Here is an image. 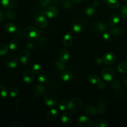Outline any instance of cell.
Wrapping results in <instances>:
<instances>
[{
	"label": "cell",
	"instance_id": "34",
	"mask_svg": "<svg viewBox=\"0 0 127 127\" xmlns=\"http://www.w3.org/2000/svg\"><path fill=\"white\" fill-rule=\"evenodd\" d=\"M32 69L33 73H36V74H40V73H42L43 68H42V66L40 64H38V63H35V64L32 66Z\"/></svg>",
	"mask_w": 127,
	"mask_h": 127
},
{
	"label": "cell",
	"instance_id": "11",
	"mask_svg": "<svg viewBox=\"0 0 127 127\" xmlns=\"http://www.w3.org/2000/svg\"><path fill=\"white\" fill-rule=\"evenodd\" d=\"M19 60L22 64H27L30 60V53L26 50H22L19 53Z\"/></svg>",
	"mask_w": 127,
	"mask_h": 127
},
{
	"label": "cell",
	"instance_id": "42",
	"mask_svg": "<svg viewBox=\"0 0 127 127\" xmlns=\"http://www.w3.org/2000/svg\"><path fill=\"white\" fill-rule=\"evenodd\" d=\"M10 127H24V125L21 122H13L9 125Z\"/></svg>",
	"mask_w": 127,
	"mask_h": 127
},
{
	"label": "cell",
	"instance_id": "15",
	"mask_svg": "<svg viewBox=\"0 0 127 127\" xmlns=\"http://www.w3.org/2000/svg\"><path fill=\"white\" fill-rule=\"evenodd\" d=\"M34 80V75L33 71L26 70L23 74V81L27 84H32Z\"/></svg>",
	"mask_w": 127,
	"mask_h": 127
},
{
	"label": "cell",
	"instance_id": "2",
	"mask_svg": "<svg viewBox=\"0 0 127 127\" xmlns=\"http://www.w3.org/2000/svg\"><path fill=\"white\" fill-rule=\"evenodd\" d=\"M68 108L71 112L77 114L83 108V102L79 98H72L68 102Z\"/></svg>",
	"mask_w": 127,
	"mask_h": 127
},
{
	"label": "cell",
	"instance_id": "25",
	"mask_svg": "<svg viewBox=\"0 0 127 127\" xmlns=\"http://www.w3.org/2000/svg\"><path fill=\"white\" fill-rule=\"evenodd\" d=\"M108 126H109L108 121L104 118L99 119L95 123V127H107Z\"/></svg>",
	"mask_w": 127,
	"mask_h": 127
},
{
	"label": "cell",
	"instance_id": "27",
	"mask_svg": "<svg viewBox=\"0 0 127 127\" xmlns=\"http://www.w3.org/2000/svg\"><path fill=\"white\" fill-rule=\"evenodd\" d=\"M106 3L110 7L117 9L120 7V4L118 0H106Z\"/></svg>",
	"mask_w": 127,
	"mask_h": 127
},
{
	"label": "cell",
	"instance_id": "20",
	"mask_svg": "<svg viewBox=\"0 0 127 127\" xmlns=\"http://www.w3.org/2000/svg\"><path fill=\"white\" fill-rule=\"evenodd\" d=\"M73 74L71 71H64L62 72V74L60 76L61 79L63 81V82H68L73 78Z\"/></svg>",
	"mask_w": 127,
	"mask_h": 127
},
{
	"label": "cell",
	"instance_id": "12",
	"mask_svg": "<svg viewBox=\"0 0 127 127\" xmlns=\"http://www.w3.org/2000/svg\"><path fill=\"white\" fill-rule=\"evenodd\" d=\"M35 24L39 28H45L48 25V21L46 18V16L42 14L37 16L35 18Z\"/></svg>",
	"mask_w": 127,
	"mask_h": 127
},
{
	"label": "cell",
	"instance_id": "41",
	"mask_svg": "<svg viewBox=\"0 0 127 127\" xmlns=\"http://www.w3.org/2000/svg\"><path fill=\"white\" fill-rule=\"evenodd\" d=\"M111 86L113 89H119L120 88V83L119 81L114 79L112 81H111Z\"/></svg>",
	"mask_w": 127,
	"mask_h": 127
},
{
	"label": "cell",
	"instance_id": "22",
	"mask_svg": "<svg viewBox=\"0 0 127 127\" xmlns=\"http://www.w3.org/2000/svg\"><path fill=\"white\" fill-rule=\"evenodd\" d=\"M120 16L119 14H114L109 19V25L110 26H115L120 22Z\"/></svg>",
	"mask_w": 127,
	"mask_h": 127
},
{
	"label": "cell",
	"instance_id": "4",
	"mask_svg": "<svg viewBox=\"0 0 127 127\" xmlns=\"http://www.w3.org/2000/svg\"><path fill=\"white\" fill-rule=\"evenodd\" d=\"M44 102L48 107L53 108L57 105L58 97L52 93H47L44 95Z\"/></svg>",
	"mask_w": 127,
	"mask_h": 127
},
{
	"label": "cell",
	"instance_id": "10",
	"mask_svg": "<svg viewBox=\"0 0 127 127\" xmlns=\"http://www.w3.org/2000/svg\"><path fill=\"white\" fill-rule=\"evenodd\" d=\"M59 13L58 9L55 6H50L47 7L43 11V14L47 17L50 19H53L57 17Z\"/></svg>",
	"mask_w": 127,
	"mask_h": 127
},
{
	"label": "cell",
	"instance_id": "51",
	"mask_svg": "<svg viewBox=\"0 0 127 127\" xmlns=\"http://www.w3.org/2000/svg\"><path fill=\"white\" fill-rule=\"evenodd\" d=\"M71 1L73 2V3H75V4H78L79 3V2H81L83 0H71Z\"/></svg>",
	"mask_w": 127,
	"mask_h": 127
},
{
	"label": "cell",
	"instance_id": "50",
	"mask_svg": "<svg viewBox=\"0 0 127 127\" xmlns=\"http://www.w3.org/2000/svg\"><path fill=\"white\" fill-rule=\"evenodd\" d=\"M99 5V2L97 1V0H95V1H94V2H93V6H94V7H97Z\"/></svg>",
	"mask_w": 127,
	"mask_h": 127
},
{
	"label": "cell",
	"instance_id": "19",
	"mask_svg": "<svg viewBox=\"0 0 127 127\" xmlns=\"http://www.w3.org/2000/svg\"><path fill=\"white\" fill-rule=\"evenodd\" d=\"M58 113L55 109H52L48 112L47 114V119L48 121L53 122L58 117Z\"/></svg>",
	"mask_w": 127,
	"mask_h": 127
},
{
	"label": "cell",
	"instance_id": "29",
	"mask_svg": "<svg viewBox=\"0 0 127 127\" xmlns=\"http://www.w3.org/2000/svg\"><path fill=\"white\" fill-rule=\"evenodd\" d=\"M9 47L4 43H0V57L4 56L8 53Z\"/></svg>",
	"mask_w": 127,
	"mask_h": 127
},
{
	"label": "cell",
	"instance_id": "26",
	"mask_svg": "<svg viewBox=\"0 0 127 127\" xmlns=\"http://www.w3.org/2000/svg\"><path fill=\"white\" fill-rule=\"evenodd\" d=\"M9 47L10 50H11L12 51H16L17 50H18L19 47V42L18 41V40L16 38L12 39L10 42Z\"/></svg>",
	"mask_w": 127,
	"mask_h": 127
},
{
	"label": "cell",
	"instance_id": "32",
	"mask_svg": "<svg viewBox=\"0 0 127 127\" xmlns=\"http://www.w3.org/2000/svg\"><path fill=\"white\" fill-rule=\"evenodd\" d=\"M68 108V102L64 99L60 100L58 104V109L61 112H64Z\"/></svg>",
	"mask_w": 127,
	"mask_h": 127
},
{
	"label": "cell",
	"instance_id": "28",
	"mask_svg": "<svg viewBox=\"0 0 127 127\" xmlns=\"http://www.w3.org/2000/svg\"><path fill=\"white\" fill-rule=\"evenodd\" d=\"M123 30L120 27H114V28L111 29L110 31V33L113 36H115V37H118V36H120V35L122 34Z\"/></svg>",
	"mask_w": 127,
	"mask_h": 127
},
{
	"label": "cell",
	"instance_id": "6",
	"mask_svg": "<svg viewBox=\"0 0 127 127\" xmlns=\"http://www.w3.org/2000/svg\"><path fill=\"white\" fill-rule=\"evenodd\" d=\"M5 64L7 67L14 69L18 65V58L13 53H9L5 57L4 60Z\"/></svg>",
	"mask_w": 127,
	"mask_h": 127
},
{
	"label": "cell",
	"instance_id": "3",
	"mask_svg": "<svg viewBox=\"0 0 127 127\" xmlns=\"http://www.w3.org/2000/svg\"><path fill=\"white\" fill-rule=\"evenodd\" d=\"M87 25L86 20L84 19H78L73 22L72 24V31L76 33H79L83 32Z\"/></svg>",
	"mask_w": 127,
	"mask_h": 127
},
{
	"label": "cell",
	"instance_id": "46",
	"mask_svg": "<svg viewBox=\"0 0 127 127\" xmlns=\"http://www.w3.org/2000/svg\"><path fill=\"white\" fill-rule=\"evenodd\" d=\"M4 19H5L4 12L3 10L0 9V22H2V21H4Z\"/></svg>",
	"mask_w": 127,
	"mask_h": 127
},
{
	"label": "cell",
	"instance_id": "38",
	"mask_svg": "<svg viewBox=\"0 0 127 127\" xmlns=\"http://www.w3.org/2000/svg\"><path fill=\"white\" fill-rule=\"evenodd\" d=\"M120 13L123 18L127 21V4L122 6L120 8Z\"/></svg>",
	"mask_w": 127,
	"mask_h": 127
},
{
	"label": "cell",
	"instance_id": "48",
	"mask_svg": "<svg viewBox=\"0 0 127 127\" xmlns=\"http://www.w3.org/2000/svg\"><path fill=\"white\" fill-rule=\"evenodd\" d=\"M27 49L29 50H32L33 48H34V45L32 43V42H28L27 43Z\"/></svg>",
	"mask_w": 127,
	"mask_h": 127
},
{
	"label": "cell",
	"instance_id": "49",
	"mask_svg": "<svg viewBox=\"0 0 127 127\" xmlns=\"http://www.w3.org/2000/svg\"><path fill=\"white\" fill-rule=\"evenodd\" d=\"M95 62H96L97 64H100L102 63H103L102 58H100V57H98V58H96V60H95Z\"/></svg>",
	"mask_w": 127,
	"mask_h": 127
},
{
	"label": "cell",
	"instance_id": "40",
	"mask_svg": "<svg viewBox=\"0 0 127 127\" xmlns=\"http://www.w3.org/2000/svg\"><path fill=\"white\" fill-rule=\"evenodd\" d=\"M110 35H111L110 33H108L107 32H104V33H102V37L105 42H110L111 41L112 37Z\"/></svg>",
	"mask_w": 127,
	"mask_h": 127
},
{
	"label": "cell",
	"instance_id": "45",
	"mask_svg": "<svg viewBox=\"0 0 127 127\" xmlns=\"http://www.w3.org/2000/svg\"><path fill=\"white\" fill-rule=\"evenodd\" d=\"M72 3H73V2H72L71 1H65L63 2V6H64L66 9H71L73 7Z\"/></svg>",
	"mask_w": 127,
	"mask_h": 127
},
{
	"label": "cell",
	"instance_id": "21",
	"mask_svg": "<svg viewBox=\"0 0 127 127\" xmlns=\"http://www.w3.org/2000/svg\"><path fill=\"white\" fill-rule=\"evenodd\" d=\"M84 112L87 115H89V116L95 115L97 113L96 108L93 105H89L86 106L84 108Z\"/></svg>",
	"mask_w": 127,
	"mask_h": 127
},
{
	"label": "cell",
	"instance_id": "7",
	"mask_svg": "<svg viewBox=\"0 0 127 127\" xmlns=\"http://www.w3.org/2000/svg\"><path fill=\"white\" fill-rule=\"evenodd\" d=\"M77 125L79 127H93L94 124L91 119L86 116L81 115L78 119Z\"/></svg>",
	"mask_w": 127,
	"mask_h": 127
},
{
	"label": "cell",
	"instance_id": "23",
	"mask_svg": "<svg viewBox=\"0 0 127 127\" xmlns=\"http://www.w3.org/2000/svg\"><path fill=\"white\" fill-rule=\"evenodd\" d=\"M88 81H89V82L91 84H94V85H97L99 83L101 82V79L99 78V76H97L95 74H94V73L91 74L88 76Z\"/></svg>",
	"mask_w": 127,
	"mask_h": 127
},
{
	"label": "cell",
	"instance_id": "9",
	"mask_svg": "<svg viewBox=\"0 0 127 127\" xmlns=\"http://www.w3.org/2000/svg\"><path fill=\"white\" fill-rule=\"evenodd\" d=\"M91 29L93 32L96 33H104L107 29V26L104 22H97L91 25Z\"/></svg>",
	"mask_w": 127,
	"mask_h": 127
},
{
	"label": "cell",
	"instance_id": "18",
	"mask_svg": "<svg viewBox=\"0 0 127 127\" xmlns=\"http://www.w3.org/2000/svg\"><path fill=\"white\" fill-rule=\"evenodd\" d=\"M73 36L70 33H66L63 38V45L65 47H70L71 45L73 43Z\"/></svg>",
	"mask_w": 127,
	"mask_h": 127
},
{
	"label": "cell",
	"instance_id": "30",
	"mask_svg": "<svg viewBox=\"0 0 127 127\" xmlns=\"http://www.w3.org/2000/svg\"><path fill=\"white\" fill-rule=\"evenodd\" d=\"M8 95V91L6 86L3 85H0V99H6Z\"/></svg>",
	"mask_w": 127,
	"mask_h": 127
},
{
	"label": "cell",
	"instance_id": "37",
	"mask_svg": "<svg viewBox=\"0 0 127 127\" xmlns=\"http://www.w3.org/2000/svg\"><path fill=\"white\" fill-rule=\"evenodd\" d=\"M95 9L94 8V7H88L85 10H84V13L86 15L88 16H92L95 14Z\"/></svg>",
	"mask_w": 127,
	"mask_h": 127
},
{
	"label": "cell",
	"instance_id": "44",
	"mask_svg": "<svg viewBox=\"0 0 127 127\" xmlns=\"http://www.w3.org/2000/svg\"><path fill=\"white\" fill-rule=\"evenodd\" d=\"M52 0H39L40 4L42 7H47L50 4Z\"/></svg>",
	"mask_w": 127,
	"mask_h": 127
},
{
	"label": "cell",
	"instance_id": "39",
	"mask_svg": "<svg viewBox=\"0 0 127 127\" xmlns=\"http://www.w3.org/2000/svg\"><path fill=\"white\" fill-rule=\"evenodd\" d=\"M6 16L9 19H14L16 17V14L14 11H12L11 9L9 10L6 12Z\"/></svg>",
	"mask_w": 127,
	"mask_h": 127
},
{
	"label": "cell",
	"instance_id": "1",
	"mask_svg": "<svg viewBox=\"0 0 127 127\" xmlns=\"http://www.w3.org/2000/svg\"><path fill=\"white\" fill-rule=\"evenodd\" d=\"M24 35L25 37L31 40H36L40 37V31L33 26H27L24 29Z\"/></svg>",
	"mask_w": 127,
	"mask_h": 127
},
{
	"label": "cell",
	"instance_id": "16",
	"mask_svg": "<svg viewBox=\"0 0 127 127\" xmlns=\"http://www.w3.org/2000/svg\"><path fill=\"white\" fill-rule=\"evenodd\" d=\"M45 92V87L42 84H37L32 89V93L36 97L42 96Z\"/></svg>",
	"mask_w": 127,
	"mask_h": 127
},
{
	"label": "cell",
	"instance_id": "36",
	"mask_svg": "<svg viewBox=\"0 0 127 127\" xmlns=\"http://www.w3.org/2000/svg\"><path fill=\"white\" fill-rule=\"evenodd\" d=\"M19 93V89L17 87H12L9 91V95L11 97H16Z\"/></svg>",
	"mask_w": 127,
	"mask_h": 127
},
{
	"label": "cell",
	"instance_id": "52",
	"mask_svg": "<svg viewBox=\"0 0 127 127\" xmlns=\"http://www.w3.org/2000/svg\"><path fill=\"white\" fill-rule=\"evenodd\" d=\"M124 83H125V84H127V79H125V80L124 81Z\"/></svg>",
	"mask_w": 127,
	"mask_h": 127
},
{
	"label": "cell",
	"instance_id": "17",
	"mask_svg": "<svg viewBox=\"0 0 127 127\" xmlns=\"http://www.w3.org/2000/svg\"><path fill=\"white\" fill-rule=\"evenodd\" d=\"M59 60L61 62L66 63L68 62L70 58V54L69 51L66 49H62L59 53Z\"/></svg>",
	"mask_w": 127,
	"mask_h": 127
},
{
	"label": "cell",
	"instance_id": "14",
	"mask_svg": "<svg viewBox=\"0 0 127 127\" xmlns=\"http://www.w3.org/2000/svg\"><path fill=\"white\" fill-rule=\"evenodd\" d=\"M60 119L61 122L62 123L63 125L68 126L71 124L72 121H73V117L69 112H63Z\"/></svg>",
	"mask_w": 127,
	"mask_h": 127
},
{
	"label": "cell",
	"instance_id": "5",
	"mask_svg": "<svg viewBox=\"0 0 127 127\" xmlns=\"http://www.w3.org/2000/svg\"><path fill=\"white\" fill-rule=\"evenodd\" d=\"M101 76L105 81H112L116 78V73L112 68H105L102 70Z\"/></svg>",
	"mask_w": 127,
	"mask_h": 127
},
{
	"label": "cell",
	"instance_id": "53",
	"mask_svg": "<svg viewBox=\"0 0 127 127\" xmlns=\"http://www.w3.org/2000/svg\"><path fill=\"white\" fill-rule=\"evenodd\" d=\"M123 1H124L125 2H127V0H123Z\"/></svg>",
	"mask_w": 127,
	"mask_h": 127
},
{
	"label": "cell",
	"instance_id": "24",
	"mask_svg": "<svg viewBox=\"0 0 127 127\" xmlns=\"http://www.w3.org/2000/svg\"><path fill=\"white\" fill-rule=\"evenodd\" d=\"M4 30L7 33H13L17 30V27H16L15 24L12 23V22H8V23L5 24Z\"/></svg>",
	"mask_w": 127,
	"mask_h": 127
},
{
	"label": "cell",
	"instance_id": "13",
	"mask_svg": "<svg viewBox=\"0 0 127 127\" xmlns=\"http://www.w3.org/2000/svg\"><path fill=\"white\" fill-rule=\"evenodd\" d=\"M18 0H1V4L6 9H12L17 6Z\"/></svg>",
	"mask_w": 127,
	"mask_h": 127
},
{
	"label": "cell",
	"instance_id": "43",
	"mask_svg": "<svg viewBox=\"0 0 127 127\" xmlns=\"http://www.w3.org/2000/svg\"><path fill=\"white\" fill-rule=\"evenodd\" d=\"M97 113L100 115H103L105 113V111H106V109L104 106L103 105H100L97 107Z\"/></svg>",
	"mask_w": 127,
	"mask_h": 127
},
{
	"label": "cell",
	"instance_id": "35",
	"mask_svg": "<svg viewBox=\"0 0 127 127\" xmlns=\"http://www.w3.org/2000/svg\"><path fill=\"white\" fill-rule=\"evenodd\" d=\"M37 80L40 83H46L48 81V77L45 74L41 73L37 76Z\"/></svg>",
	"mask_w": 127,
	"mask_h": 127
},
{
	"label": "cell",
	"instance_id": "47",
	"mask_svg": "<svg viewBox=\"0 0 127 127\" xmlns=\"http://www.w3.org/2000/svg\"><path fill=\"white\" fill-rule=\"evenodd\" d=\"M97 87L99 89H104L105 88H106V84H105V83H104V82H102L101 81V82L97 84Z\"/></svg>",
	"mask_w": 127,
	"mask_h": 127
},
{
	"label": "cell",
	"instance_id": "8",
	"mask_svg": "<svg viewBox=\"0 0 127 127\" xmlns=\"http://www.w3.org/2000/svg\"><path fill=\"white\" fill-rule=\"evenodd\" d=\"M102 58L103 63L107 65H112L115 63L117 60L116 55L112 52H107L104 53Z\"/></svg>",
	"mask_w": 127,
	"mask_h": 127
},
{
	"label": "cell",
	"instance_id": "33",
	"mask_svg": "<svg viewBox=\"0 0 127 127\" xmlns=\"http://www.w3.org/2000/svg\"><path fill=\"white\" fill-rule=\"evenodd\" d=\"M55 66L57 69H58L59 71L62 72V73L65 70L66 66L65 64H64V63L61 62L60 60L57 61V62H55Z\"/></svg>",
	"mask_w": 127,
	"mask_h": 127
},
{
	"label": "cell",
	"instance_id": "31",
	"mask_svg": "<svg viewBox=\"0 0 127 127\" xmlns=\"http://www.w3.org/2000/svg\"><path fill=\"white\" fill-rule=\"evenodd\" d=\"M117 69L120 73H125L127 72V62H124L118 64Z\"/></svg>",
	"mask_w": 127,
	"mask_h": 127
}]
</instances>
